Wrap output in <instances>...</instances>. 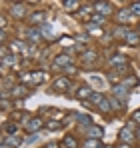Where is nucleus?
I'll return each mask as SVG.
<instances>
[{"label": "nucleus", "instance_id": "obj_1", "mask_svg": "<svg viewBox=\"0 0 140 148\" xmlns=\"http://www.w3.org/2000/svg\"><path fill=\"white\" fill-rule=\"evenodd\" d=\"M44 80H46V72H44V70H30V72L20 74V82H22L24 86H26V84L38 86V84H42Z\"/></svg>", "mask_w": 140, "mask_h": 148}, {"label": "nucleus", "instance_id": "obj_2", "mask_svg": "<svg viewBox=\"0 0 140 148\" xmlns=\"http://www.w3.org/2000/svg\"><path fill=\"white\" fill-rule=\"evenodd\" d=\"M28 26H40L42 24H46V20H48V10H34V12H30L28 14Z\"/></svg>", "mask_w": 140, "mask_h": 148}, {"label": "nucleus", "instance_id": "obj_3", "mask_svg": "<svg viewBox=\"0 0 140 148\" xmlns=\"http://www.w3.org/2000/svg\"><path fill=\"white\" fill-rule=\"evenodd\" d=\"M94 6V12L96 14H100V16H112L114 14V4L112 2H106V0H102V2H92Z\"/></svg>", "mask_w": 140, "mask_h": 148}, {"label": "nucleus", "instance_id": "obj_4", "mask_svg": "<svg viewBox=\"0 0 140 148\" xmlns=\"http://www.w3.org/2000/svg\"><path fill=\"white\" fill-rule=\"evenodd\" d=\"M42 38H44V36H42V30H40L38 26H28V28H26V40H28L32 46H34V44H40Z\"/></svg>", "mask_w": 140, "mask_h": 148}, {"label": "nucleus", "instance_id": "obj_5", "mask_svg": "<svg viewBox=\"0 0 140 148\" xmlns=\"http://www.w3.org/2000/svg\"><path fill=\"white\" fill-rule=\"evenodd\" d=\"M10 14L14 16V18H24L26 14H28V2H12L10 4Z\"/></svg>", "mask_w": 140, "mask_h": 148}, {"label": "nucleus", "instance_id": "obj_6", "mask_svg": "<svg viewBox=\"0 0 140 148\" xmlns=\"http://www.w3.org/2000/svg\"><path fill=\"white\" fill-rule=\"evenodd\" d=\"M74 16H76L78 20H82V22L88 24V22L92 20V16H94V6H92V4H82V8H80Z\"/></svg>", "mask_w": 140, "mask_h": 148}, {"label": "nucleus", "instance_id": "obj_7", "mask_svg": "<svg viewBox=\"0 0 140 148\" xmlns=\"http://www.w3.org/2000/svg\"><path fill=\"white\" fill-rule=\"evenodd\" d=\"M72 64V56H70L68 52H62V54H58V56H54V62H52V70H56V68H66Z\"/></svg>", "mask_w": 140, "mask_h": 148}, {"label": "nucleus", "instance_id": "obj_8", "mask_svg": "<svg viewBox=\"0 0 140 148\" xmlns=\"http://www.w3.org/2000/svg\"><path fill=\"white\" fill-rule=\"evenodd\" d=\"M134 122H130L128 126H124L122 130H120V134H118V138H120V142L122 144H130L132 140H134V136H136V132H134Z\"/></svg>", "mask_w": 140, "mask_h": 148}, {"label": "nucleus", "instance_id": "obj_9", "mask_svg": "<svg viewBox=\"0 0 140 148\" xmlns=\"http://www.w3.org/2000/svg\"><path fill=\"white\" fill-rule=\"evenodd\" d=\"M44 126H46V122H44L40 116H32L28 122L24 124V128H26V132H28V134H30V132H32V134H36V132H38L40 128H44Z\"/></svg>", "mask_w": 140, "mask_h": 148}, {"label": "nucleus", "instance_id": "obj_10", "mask_svg": "<svg viewBox=\"0 0 140 148\" xmlns=\"http://www.w3.org/2000/svg\"><path fill=\"white\" fill-rule=\"evenodd\" d=\"M72 86V80H70L68 76H62V78H56L54 80V84H52V90L54 92H68V88Z\"/></svg>", "mask_w": 140, "mask_h": 148}, {"label": "nucleus", "instance_id": "obj_11", "mask_svg": "<svg viewBox=\"0 0 140 148\" xmlns=\"http://www.w3.org/2000/svg\"><path fill=\"white\" fill-rule=\"evenodd\" d=\"M94 96V88H90L88 84H80L76 88V98L84 100V102H90V98Z\"/></svg>", "mask_w": 140, "mask_h": 148}, {"label": "nucleus", "instance_id": "obj_12", "mask_svg": "<svg viewBox=\"0 0 140 148\" xmlns=\"http://www.w3.org/2000/svg\"><path fill=\"white\" fill-rule=\"evenodd\" d=\"M82 132H84V136H86V138H96V140H100V138H102V134H104V130H102L100 126H96V124L84 126V128H82Z\"/></svg>", "mask_w": 140, "mask_h": 148}, {"label": "nucleus", "instance_id": "obj_13", "mask_svg": "<svg viewBox=\"0 0 140 148\" xmlns=\"http://www.w3.org/2000/svg\"><path fill=\"white\" fill-rule=\"evenodd\" d=\"M112 96L118 100H122V102H126L128 96H130V90L124 86V84H116V86H112Z\"/></svg>", "mask_w": 140, "mask_h": 148}, {"label": "nucleus", "instance_id": "obj_14", "mask_svg": "<svg viewBox=\"0 0 140 148\" xmlns=\"http://www.w3.org/2000/svg\"><path fill=\"white\" fill-rule=\"evenodd\" d=\"M124 42H126L128 46H138L140 44V32L128 28V32H126V36H124Z\"/></svg>", "mask_w": 140, "mask_h": 148}, {"label": "nucleus", "instance_id": "obj_15", "mask_svg": "<svg viewBox=\"0 0 140 148\" xmlns=\"http://www.w3.org/2000/svg\"><path fill=\"white\" fill-rule=\"evenodd\" d=\"M134 18V14L130 12V8H120L116 12V20H118V26H126V22Z\"/></svg>", "mask_w": 140, "mask_h": 148}, {"label": "nucleus", "instance_id": "obj_16", "mask_svg": "<svg viewBox=\"0 0 140 148\" xmlns=\"http://www.w3.org/2000/svg\"><path fill=\"white\" fill-rule=\"evenodd\" d=\"M28 94H30V88L24 86V84L12 86V90H10V96H12V98H26Z\"/></svg>", "mask_w": 140, "mask_h": 148}, {"label": "nucleus", "instance_id": "obj_17", "mask_svg": "<svg viewBox=\"0 0 140 148\" xmlns=\"http://www.w3.org/2000/svg\"><path fill=\"white\" fill-rule=\"evenodd\" d=\"M108 64H110L112 68H120V66H126V64H128V58H126L124 54H114V56L108 58Z\"/></svg>", "mask_w": 140, "mask_h": 148}, {"label": "nucleus", "instance_id": "obj_18", "mask_svg": "<svg viewBox=\"0 0 140 148\" xmlns=\"http://www.w3.org/2000/svg\"><path fill=\"white\" fill-rule=\"evenodd\" d=\"M80 8H82V4L78 0H62V10H66V12H78Z\"/></svg>", "mask_w": 140, "mask_h": 148}, {"label": "nucleus", "instance_id": "obj_19", "mask_svg": "<svg viewBox=\"0 0 140 148\" xmlns=\"http://www.w3.org/2000/svg\"><path fill=\"white\" fill-rule=\"evenodd\" d=\"M86 34L88 36H96V38H100L102 34H104V28H100V26H94V24H86Z\"/></svg>", "mask_w": 140, "mask_h": 148}, {"label": "nucleus", "instance_id": "obj_20", "mask_svg": "<svg viewBox=\"0 0 140 148\" xmlns=\"http://www.w3.org/2000/svg\"><path fill=\"white\" fill-rule=\"evenodd\" d=\"M62 146L64 148H78V138L72 136V134H66V136L62 138Z\"/></svg>", "mask_w": 140, "mask_h": 148}, {"label": "nucleus", "instance_id": "obj_21", "mask_svg": "<svg viewBox=\"0 0 140 148\" xmlns=\"http://www.w3.org/2000/svg\"><path fill=\"white\" fill-rule=\"evenodd\" d=\"M4 142H6L8 146L16 148V146H20V144H22V138H20V136H16V134H14V136H8V134H6V138H4Z\"/></svg>", "mask_w": 140, "mask_h": 148}, {"label": "nucleus", "instance_id": "obj_22", "mask_svg": "<svg viewBox=\"0 0 140 148\" xmlns=\"http://www.w3.org/2000/svg\"><path fill=\"white\" fill-rule=\"evenodd\" d=\"M122 84H124L126 88H134V86H138V78H136V74H130L128 78H124Z\"/></svg>", "mask_w": 140, "mask_h": 148}, {"label": "nucleus", "instance_id": "obj_23", "mask_svg": "<svg viewBox=\"0 0 140 148\" xmlns=\"http://www.w3.org/2000/svg\"><path fill=\"white\" fill-rule=\"evenodd\" d=\"M90 24H94V26H100V28H104V26H106V16H100V14H96V12H94L92 20H90Z\"/></svg>", "mask_w": 140, "mask_h": 148}, {"label": "nucleus", "instance_id": "obj_24", "mask_svg": "<svg viewBox=\"0 0 140 148\" xmlns=\"http://www.w3.org/2000/svg\"><path fill=\"white\" fill-rule=\"evenodd\" d=\"M62 126H64L62 120H46V128L48 130H60Z\"/></svg>", "mask_w": 140, "mask_h": 148}, {"label": "nucleus", "instance_id": "obj_25", "mask_svg": "<svg viewBox=\"0 0 140 148\" xmlns=\"http://www.w3.org/2000/svg\"><path fill=\"white\" fill-rule=\"evenodd\" d=\"M110 104H112V110H116V112L124 110V102L118 100V98H114V96H110Z\"/></svg>", "mask_w": 140, "mask_h": 148}, {"label": "nucleus", "instance_id": "obj_26", "mask_svg": "<svg viewBox=\"0 0 140 148\" xmlns=\"http://www.w3.org/2000/svg\"><path fill=\"white\" fill-rule=\"evenodd\" d=\"M104 98H106V96H104L102 92H94V96L90 98V106H94V108H96V106H98V104H100Z\"/></svg>", "mask_w": 140, "mask_h": 148}, {"label": "nucleus", "instance_id": "obj_27", "mask_svg": "<svg viewBox=\"0 0 140 148\" xmlns=\"http://www.w3.org/2000/svg\"><path fill=\"white\" fill-rule=\"evenodd\" d=\"M4 130L8 132V136H14V134L18 132V124H16V122H10V124H6V126H4Z\"/></svg>", "mask_w": 140, "mask_h": 148}, {"label": "nucleus", "instance_id": "obj_28", "mask_svg": "<svg viewBox=\"0 0 140 148\" xmlns=\"http://www.w3.org/2000/svg\"><path fill=\"white\" fill-rule=\"evenodd\" d=\"M84 148H100V140H96V138H86V140H84Z\"/></svg>", "mask_w": 140, "mask_h": 148}, {"label": "nucleus", "instance_id": "obj_29", "mask_svg": "<svg viewBox=\"0 0 140 148\" xmlns=\"http://www.w3.org/2000/svg\"><path fill=\"white\" fill-rule=\"evenodd\" d=\"M128 8H130V12H132L134 16H140V2H132Z\"/></svg>", "mask_w": 140, "mask_h": 148}, {"label": "nucleus", "instance_id": "obj_30", "mask_svg": "<svg viewBox=\"0 0 140 148\" xmlns=\"http://www.w3.org/2000/svg\"><path fill=\"white\" fill-rule=\"evenodd\" d=\"M62 72H64V74H66V76H68V78H70V76H72V74H76V72H78V68H76V66H72V64H70V66H66V68H64V70H62Z\"/></svg>", "mask_w": 140, "mask_h": 148}, {"label": "nucleus", "instance_id": "obj_31", "mask_svg": "<svg viewBox=\"0 0 140 148\" xmlns=\"http://www.w3.org/2000/svg\"><path fill=\"white\" fill-rule=\"evenodd\" d=\"M130 122H134V124H140V108H138V110H134V112H132V116H130Z\"/></svg>", "mask_w": 140, "mask_h": 148}, {"label": "nucleus", "instance_id": "obj_32", "mask_svg": "<svg viewBox=\"0 0 140 148\" xmlns=\"http://www.w3.org/2000/svg\"><path fill=\"white\" fill-rule=\"evenodd\" d=\"M118 148H132V146H130V144H122V142H120V144H118Z\"/></svg>", "mask_w": 140, "mask_h": 148}, {"label": "nucleus", "instance_id": "obj_33", "mask_svg": "<svg viewBox=\"0 0 140 148\" xmlns=\"http://www.w3.org/2000/svg\"><path fill=\"white\" fill-rule=\"evenodd\" d=\"M48 148H58V144H56V142H52V144H48Z\"/></svg>", "mask_w": 140, "mask_h": 148}, {"label": "nucleus", "instance_id": "obj_34", "mask_svg": "<svg viewBox=\"0 0 140 148\" xmlns=\"http://www.w3.org/2000/svg\"><path fill=\"white\" fill-rule=\"evenodd\" d=\"M0 148H12V146H8L6 142H2V146H0Z\"/></svg>", "mask_w": 140, "mask_h": 148}, {"label": "nucleus", "instance_id": "obj_35", "mask_svg": "<svg viewBox=\"0 0 140 148\" xmlns=\"http://www.w3.org/2000/svg\"><path fill=\"white\" fill-rule=\"evenodd\" d=\"M136 138H140V126H138V130H136Z\"/></svg>", "mask_w": 140, "mask_h": 148}, {"label": "nucleus", "instance_id": "obj_36", "mask_svg": "<svg viewBox=\"0 0 140 148\" xmlns=\"http://www.w3.org/2000/svg\"><path fill=\"white\" fill-rule=\"evenodd\" d=\"M136 30H138V32H140V24H138V26H136Z\"/></svg>", "mask_w": 140, "mask_h": 148}]
</instances>
